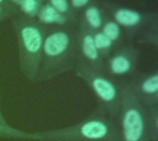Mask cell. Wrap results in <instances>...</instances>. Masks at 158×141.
<instances>
[{"label":"cell","mask_w":158,"mask_h":141,"mask_svg":"<svg viewBox=\"0 0 158 141\" xmlns=\"http://www.w3.org/2000/svg\"><path fill=\"white\" fill-rule=\"evenodd\" d=\"M19 5L22 10L27 14H34L37 11L36 0H19Z\"/></svg>","instance_id":"cell-16"},{"label":"cell","mask_w":158,"mask_h":141,"mask_svg":"<svg viewBox=\"0 0 158 141\" xmlns=\"http://www.w3.org/2000/svg\"><path fill=\"white\" fill-rule=\"evenodd\" d=\"M103 33L113 42L114 41H117L120 36L119 26L115 22H108L105 25L103 29Z\"/></svg>","instance_id":"cell-14"},{"label":"cell","mask_w":158,"mask_h":141,"mask_svg":"<svg viewBox=\"0 0 158 141\" xmlns=\"http://www.w3.org/2000/svg\"><path fill=\"white\" fill-rule=\"evenodd\" d=\"M85 17H86V19L91 27H93L94 29L100 28V26L102 24V19H101L100 12L96 7H94V6L89 7L85 12Z\"/></svg>","instance_id":"cell-13"},{"label":"cell","mask_w":158,"mask_h":141,"mask_svg":"<svg viewBox=\"0 0 158 141\" xmlns=\"http://www.w3.org/2000/svg\"><path fill=\"white\" fill-rule=\"evenodd\" d=\"M79 76L94 93L98 102L97 110L118 119L121 103V86H118L99 71L87 67L81 68Z\"/></svg>","instance_id":"cell-3"},{"label":"cell","mask_w":158,"mask_h":141,"mask_svg":"<svg viewBox=\"0 0 158 141\" xmlns=\"http://www.w3.org/2000/svg\"><path fill=\"white\" fill-rule=\"evenodd\" d=\"M0 116H1V117H4V116H3V114H2V111H1V107H0Z\"/></svg>","instance_id":"cell-20"},{"label":"cell","mask_w":158,"mask_h":141,"mask_svg":"<svg viewBox=\"0 0 158 141\" xmlns=\"http://www.w3.org/2000/svg\"><path fill=\"white\" fill-rule=\"evenodd\" d=\"M0 138L28 139V133L10 127L6 122L0 121Z\"/></svg>","instance_id":"cell-12"},{"label":"cell","mask_w":158,"mask_h":141,"mask_svg":"<svg viewBox=\"0 0 158 141\" xmlns=\"http://www.w3.org/2000/svg\"><path fill=\"white\" fill-rule=\"evenodd\" d=\"M118 121L121 141H151L147 110L127 84L121 85V103Z\"/></svg>","instance_id":"cell-2"},{"label":"cell","mask_w":158,"mask_h":141,"mask_svg":"<svg viewBox=\"0 0 158 141\" xmlns=\"http://www.w3.org/2000/svg\"><path fill=\"white\" fill-rule=\"evenodd\" d=\"M94 45L98 52L100 51H105L109 49L112 46V42L103 33V32H98L94 36H93Z\"/></svg>","instance_id":"cell-15"},{"label":"cell","mask_w":158,"mask_h":141,"mask_svg":"<svg viewBox=\"0 0 158 141\" xmlns=\"http://www.w3.org/2000/svg\"><path fill=\"white\" fill-rule=\"evenodd\" d=\"M28 139L36 141H121L117 118L97 109L83 121L64 128L28 133Z\"/></svg>","instance_id":"cell-1"},{"label":"cell","mask_w":158,"mask_h":141,"mask_svg":"<svg viewBox=\"0 0 158 141\" xmlns=\"http://www.w3.org/2000/svg\"><path fill=\"white\" fill-rule=\"evenodd\" d=\"M133 67L131 57L127 54H118L109 62V71L114 76H124L129 74Z\"/></svg>","instance_id":"cell-7"},{"label":"cell","mask_w":158,"mask_h":141,"mask_svg":"<svg viewBox=\"0 0 158 141\" xmlns=\"http://www.w3.org/2000/svg\"><path fill=\"white\" fill-rule=\"evenodd\" d=\"M0 121H1V122H6V121L5 120V118H4V117H1V116H0Z\"/></svg>","instance_id":"cell-19"},{"label":"cell","mask_w":158,"mask_h":141,"mask_svg":"<svg viewBox=\"0 0 158 141\" xmlns=\"http://www.w3.org/2000/svg\"><path fill=\"white\" fill-rule=\"evenodd\" d=\"M126 84L145 108L158 106V74L143 77Z\"/></svg>","instance_id":"cell-6"},{"label":"cell","mask_w":158,"mask_h":141,"mask_svg":"<svg viewBox=\"0 0 158 141\" xmlns=\"http://www.w3.org/2000/svg\"><path fill=\"white\" fill-rule=\"evenodd\" d=\"M0 12H1V7H0Z\"/></svg>","instance_id":"cell-22"},{"label":"cell","mask_w":158,"mask_h":141,"mask_svg":"<svg viewBox=\"0 0 158 141\" xmlns=\"http://www.w3.org/2000/svg\"><path fill=\"white\" fill-rule=\"evenodd\" d=\"M150 140L158 141V106L146 108Z\"/></svg>","instance_id":"cell-11"},{"label":"cell","mask_w":158,"mask_h":141,"mask_svg":"<svg viewBox=\"0 0 158 141\" xmlns=\"http://www.w3.org/2000/svg\"><path fill=\"white\" fill-rule=\"evenodd\" d=\"M39 19L43 23L46 24H52V23H57L62 24L65 22V18L57 12L52 6H45L43 7L39 13Z\"/></svg>","instance_id":"cell-10"},{"label":"cell","mask_w":158,"mask_h":141,"mask_svg":"<svg viewBox=\"0 0 158 141\" xmlns=\"http://www.w3.org/2000/svg\"><path fill=\"white\" fill-rule=\"evenodd\" d=\"M51 4L52 6L60 14L66 12L69 8L67 0H51Z\"/></svg>","instance_id":"cell-17"},{"label":"cell","mask_w":158,"mask_h":141,"mask_svg":"<svg viewBox=\"0 0 158 141\" xmlns=\"http://www.w3.org/2000/svg\"><path fill=\"white\" fill-rule=\"evenodd\" d=\"M70 44V37L65 31H56L44 40L42 51L46 58V64L44 69L38 71L35 81L49 79L64 70L62 60L69 53Z\"/></svg>","instance_id":"cell-4"},{"label":"cell","mask_w":158,"mask_h":141,"mask_svg":"<svg viewBox=\"0 0 158 141\" xmlns=\"http://www.w3.org/2000/svg\"><path fill=\"white\" fill-rule=\"evenodd\" d=\"M88 1L89 0H71L72 5L75 7H81V6H85L88 3Z\"/></svg>","instance_id":"cell-18"},{"label":"cell","mask_w":158,"mask_h":141,"mask_svg":"<svg viewBox=\"0 0 158 141\" xmlns=\"http://www.w3.org/2000/svg\"><path fill=\"white\" fill-rule=\"evenodd\" d=\"M2 1H3V0H0V3H1V2H2Z\"/></svg>","instance_id":"cell-21"},{"label":"cell","mask_w":158,"mask_h":141,"mask_svg":"<svg viewBox=\"0 0 158 141\" xmlns=\"http://www.w3.org/2000/svg\"><path fill=\"white\" fill-rule=\"evenodd\" d=\"M24 54L23 71L31 81H35L38 72V58L43 49L44 38L40 30L34 26H24L19 31Z\"/></svg>","instance_id":"cell-5"},{"label":"cell","mask_w":158,"mask_h":141,"mask_svg":"<svg viewBox=\"0 0 158 141\" xmlns=\"http://www.w3.org/2000/svg\"><path fill=\"white\" fill-rule=\"evenodd\" d=\"M81 52L83 55L92 63H96L99 60V52L96 49L93 36L86 34L83 36L81 41Z\"/></svg>","instance_id":"cell-9"},{"label":"cell","mask_w":158,"mask_h":141,"mask_svg":"<svg viewBox=\"0 0 158 141\" xmlns=\"http://www.w3.org/2000/svg\"><path fill=\"white\" fill-rule=\"evenodd\" d=\"M115 19L122 26L131 27L137 25L141 20V16L138 12L130 9H119L115 13Z\"/></svg>","instance_id":"cell-8"}]
</instances>
